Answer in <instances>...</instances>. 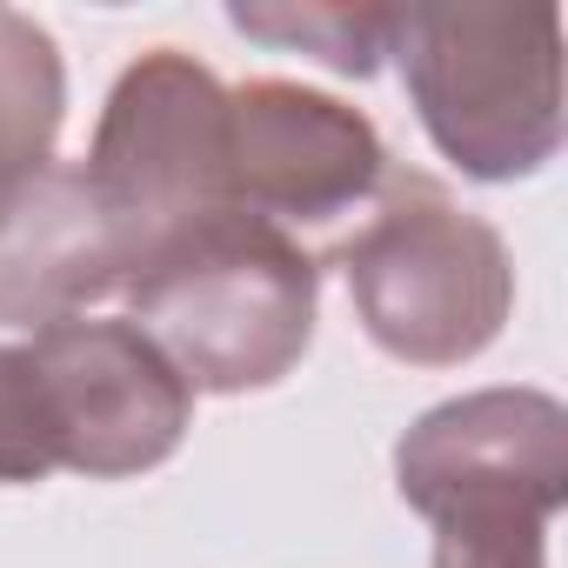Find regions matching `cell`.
I'll list each match as a JSON object with an SVG mask.
<instances>
[{"label":"cell","instance_id":"30bf717a","mask_svg":"<svg viewBox=\"0 0 568 568\" xmlns=\"http://www.w3.org/2000/svg\"><path fill=\"white\" fill-rule=\"evenodd\" d=\"M227 21L254 41L302 48L348 81H368L395 48V8H234Z\"/></svg>","mask_w":568,"mask_h":568},{"label":"cell","instance_id":"8992f818","mask_svg":"<svg viewBox=\"0 0 568 568\" xmlns=\"http://www.w3.org/2000/svg\"><path fill=\"white\" fill-rule=\"evenodd\" d=\"M28 348L48 395L54 468L88 481H128L181 448L194 422V388L134 322L74 315L41 328Z\"/></svg>","mask_w":568,"mask_h":568},{"label":"cell","instance_id":"6da1fadb","mask_svg":"<svg viewBox=\"0 0 568 568\" xmlns=\"http://www.w3.org/2000/svg\"><path fill=\"white\" fill-rule=\"evenodd\" d=\"M128 308L194 395H254L302 368L322 267L288 227L214 207L134 267Z\"/></svg>","mask_w":568,"mask_h":568},{"label":"cell","instance_id":"ba28073f","mask_svg":"<svg viewBox=\"0 0 568 568\" xmlns=\"http://www.w3.org/2000/svg\"><path fill=\"white\" fill-rule=\"evenodd\" d=\"M114 288H128L121 241L101 221L81 161H54L0 221V322L41 335L88 315Z\"/></svg>","mask_w":568,"mask_h":568},{"label":"cell","instance_id":"52a82bcc","mask_svg":"<svg viewBox=\"0 0 568 568\" xmlns=\"http://www.w3.org/2000/svg\"><path fill=\"white\" fill-rule=\"evenodd\" d=\"M388 174L382 128L302 81L227 88V207L274 227H328L375 201Z\"/></svg>","mask_w":568,"mask_h":568},{"label":"cell","instance_id":"277c9868","mask_svg":"<svg viewBox=\"0 0 568 568\" xmlns=\"http://www.w3.org/2000/svg\"><path fill=\"white\" fill-rule=\"evenodd\" d=\"M428 141L468 181H521L561 154L555 8H395V48Z\"/></svg>","mask_w":568,"mask_h":568},{"label":"cell","instance_id":"3957f363","mask_svg":"<svg viewBox=\"0 0 568 568\" xmlns=\"http://www.w3.org/2000/svg\"><path fill=\"white\" fill-rule=\"evenodd\" d=\"M342 267L368 342L408 368H462L515 315V261L501 227L422 168L382 174L375 214L342 247Z\"/></svg>","mask_w":568,"mask_h":568},{"label":"cell","instance_id":"9c48e42d","mask_svg":"<svg viewBox=\"0 0 568 568\" xmlns=\"http://www.w3.org/2000/svg\"><path fill=\"white\" fill-rule=\"evenodd\" d=\"M61 121H68L61 41L34 14L0 8V221L54 168Z\"/></svg>","mask_w":568,"mask_h":568},{"label":"cell","instance_id":"8fae6325","mask_svg":"<svg viewBox=\"0 0 568 568\" xmlns=\"http://www.w3.org/2000/svg\"><path fill=\"white\" fill-rule=\"evenodd\" d=\"M48 475H54V428L34 348L0 342V481H48Z\"/></svg>","mask_w":568,"mask_h":568},{"label":"cell","instance_id":"5b68a950","mask_svg":"<svg viewBox=\"0 0 568 568\" xmlns=\"http://www.w3.org/2000/svg\"><path fill=\"white\" fill-rule=\"evenodd\" d=\"M81 174L134 281L161 241L227 207V88L214 68L181 48L141 54L114 81Z\"/></svg>","mask_w":568,"mask_h":568},{"label":"cell","instance_id":"7a4b0ae2","mask_svg":"<svg viewBox=\"0 0 568 568\" xmlns=\"http://www.w3.org/2000/svg\"><path fill=\"white\" fill-rule=\"evenodd\" d=\"M395 488L435 528V568H548L568 501V408L541 388H475L395 442Z\"/></svg>","mask_w":568,"mask_h":568}]
</instances>
